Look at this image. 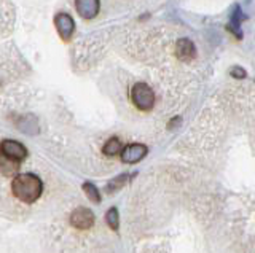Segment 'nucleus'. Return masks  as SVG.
<instances>
[{
  "mask_svg": "<svg viewBox=\"0 0 255 253\" xmlns=\"http://www.w3.org/2000/svg\"><path fill=\"white\" fill-rule=\"evenodd\" d=\"M13 196L24 204H34L43 191V183L35 173H18L11 181Z\"/></svg>",
  "mask_w": 255,
  "mask_h": 253,
  "instance_id": "nucleus-1",
  "label": "nucleus"
},
{
  "mask_svg": "<svg viewBox=\"0 0 255 253\" xmlns=\"http://www.w3.org/2000/svg\"><path fill=\"white\" fill-rule=\"evenodd\" d=\"M132 104L142 112H148L155 105V92L145 83H135L131 89Z\"/></svg>",
  "mask_w": 255,
  "mask_h": 253,
  "instance_id": "nucleus-2",
  "label": "nucleus"
},
{
  "mask_svg": "<svg viewBox=\"0 0 255 253\" xmlns=\"http://www.w3.org/2000/svg\"><path fill=\"white\" fill-rule=\"evenodd\" d=\"M0 153L8 158H13L16 161H24L27 158V148L18 140L5 139L0 142Z\"/></svg>",
  "mask_w": 255,
  "mask_h": 253,
  "instance_id": "nucleus-3",
  "label": "nucleus"
},
{
  "mask_svg": "<svg viewBox=\"0 0 255 253\" xmlns=\"http://www.w3.org/2000/svg\"><path fill=\"white\" fill-rule=\"evenodd\" d=\"M54 26L56 30H58L59 37L62 38L64 42H69L72 35L75 32V21L72 19L70 14L67 13H58L54 16Z\"/></svg>",
  "mask_w": 255,
  "mask_h": 253,
  "instance_id": "nucleus-4",
  "label": "nucleus"
},
{
  "mask_svg": "<svg viewBox=\"0 0 255 253\" xmlns=\"http://www.w3.org/2000/svg\"><path fill=\"white\" fill-rule=\"evenodd\" d=\"M70 225L77 229H90L94 225V213L86 207H77L70 213Z\"/></svg>",
  "mask_w": 255,
  "mask_h": 253,
  "instance_id": "nucleus-5",
  "label": "nucleus"
},
{
  "mask_svg": "<svg viewBox=\"0 0 255 253\" xmlns=\"http://www.w3.org/2000/svg\"><path fill=\"white\" fill-rule=\"evenodd\" d=\"M147 152H148V148L145 145H142V144H129V145L123 147L120 156H122L123 163H126V164H135V163L142 161L143 158L147 156Z\"/></svg>",
  "mask_w": 255,
  "mask_h": 253,
  "instance_id": "nucleus-6",
  "label": "nucleus"
},
{
  "mask_svg": "<svg viewBox=\"0 0 255 253\" xmlns=\"http://www.w3.org/2000/svg\"><path fill=\"white\" fill-rule=\"evenodd\" d=\"M75 10L83 19H94L101 10V0H75Z\"/></svg>",
  "mask_w": 255,
  "mask_h": 253,
  "instance_id": "nucleus-7",
  "label": "nucleus"
},
{
  "mask_svg": "<svg viewBox=\"0 0 255 253\" xmlns=\"http://www.w3.org/2000/svg\"><path fill=\"white\" fill-rule=\"evenodd\" d=\"M175 56L185 62L195 59L196 56L195 43L188 40V38H180V40H177V43H175Z\"/></svg>",
  "mask_w": 255,
  "mask_h": 253,
  "instance_id": "nucleus-8",
  "label": "nucleus"
},
{
  "mask_svg": "<svg viewBox=\"0 0 255 253\" xmlns=\"http://www.w3.org/2000/svg\"><path fill=\"white\" fill-rule=\"evenodd\" d=\"M244 19H246V16H244V13H243V10H241V6H239V5H235L233 11H231L230 22H228L227 29L230 30V32H233L238 38H243L241 24L244 22Z\"/></svg>",
  "mask_w": 255,
  "mask_h": 253,
  "instance_id": "nucleus-9",
  "label": "nucleus"
},
{
  "mask_svg": "<svg viewBox=\"0 0 255 253\" xmlns=\"http://www.w3.org/2000/svg\"><path fill=\"white\" fill-rule=\"evenodd\" d=\"M21 168V161H16L13 158H8L0 153V173L5 177H16Z\"/></svg>",
  "mask_w": 255,
  "mask_h": 253,
  "instance_id": "nucleus-10",
  "label": "nucleus"
},
{
  "mask_svg": "<svg viewBox=\"0 0 255 253\" xmlns=\"http://www.w3.org/2000/svg\"><path fill=\"white\" fill-rule=\"evenodd\" d=\"M123 150V145H122V140L118 137H110L106 145L102 147V153L107 155V156H117L118 153H122Z\"/></svg>",
  "mask_w": 255,
  "mask_h": 253,
  "instance_id": "nucleus-11",
  "label": "nucleus"
},
{
  "mask_svg": "<svg viewBox=\"0 0 255 253\" xmlns=\"http://www.w3.org/2000/svg\"><path fill=\"white\" fill-rule=\"evenodd\" d=\"M128 180H129V175H128V173H122V175L112 178L107 183V188H106L107 193H115V191H118V189H122L128 183Z\"/></svg>",
  "mask_w": 255,
  "mask_h": 253,
  "instance_id": "nucleus-12",
  "label": "nucleus"
},
{
  "mask_svg": "<svg viewBox=\"0 0 255 253\" xmlns=\"http://www.w3.org/2000/svg\"><path fill=\"white\" fill-rule=\"evenodd\" d=\"M83 191H85L86 197L91 202H94V204H99L101 202V193H99V189H98V186H96V185H93L91 181H85V183H83Z\"/></svg>",
  "mask_w": 255,
  "mask_h": 253,
  "instance_id": "nucleus-13",
  "label": "nucleus"
},
{
  "mask_svg": "<svg viewBox=\"0 0 255 253\" xmlns=\"http://www.w3.org/2000/svg\"><path fill=\"white\" fill-rule=\"evenodd\" d=\"M106 221H107V225L110 226V229L118 231V228H120V215H118V209L117 207H112V209L107 210Z\"/></svg>",
  "mask_w": 255,
  "mask_h": 253,
  "instance_id": "nucleus-14",
  "label": "nucleus"
},
{
  "mask_svg": "<svg viewBox=\"0 0 255 253\" xmlns=\"http://www.w3.org/2000/svg\"><path fill=\"white\" fill-rule=\"evenodd\" d=\"M246 70L243 67H239V66H235L233 69H231V77H235V78H239V80H243V78H246Z\"/></svg>",
  "mask_w": 255,
  "mask_h": 253,
  "instance_id": "nucleus-15",
  "label": "nucleus"
}]
</instances>
